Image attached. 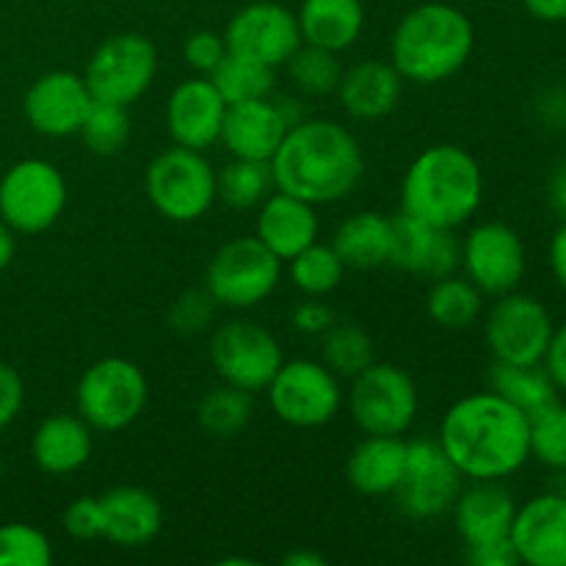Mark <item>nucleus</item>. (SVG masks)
Instances as JSON below:
<instances>
[{"mask_svg": "<svg viewBox=\"0 0 566 566\" xmlns=\"http://www.w3.org/2000/svg\"><path fill=\"white\" fill-rule=\"evenodd\" d=\"M553 315L545 304L528 293H503L484 318V337L495 363L539 365L547 352Z\"/></svg>", "mask_w": 566, "mask_h": 566, "instance_id": "13", "label": "nucleus"}, {"mask_svg": "<svg viewBox=\"0 0 566 566\" xmlns=\"http://www.w3.org/2000/svg\"><path fill=\"white\" fill-rule=\"evenodd\" d=\"M403 77L390 61L363 59L343 70L337 81V103L352 119L376 122L385 119L401 103Z\"/></svg>", "mask_w": 566, "mask_h": 566, "instance_id": "23", "label": "nucleus"}, {"mask_svg": "<svg viewBox=\"0 0 566 566\" xmlns=\"http://www.w3.org/2000/svg\"><path fill=\"white\" fill-rule=\"evenodd\" d=\"M254 235L274 258L287 263L302 249L318 241V213H315V205L276 188L258 208Z\"/></svg>", "mask_w": 566, "mask_h": 566, "instance_id": "24", "label": "nucleus"}, {"mask_svg": "<svg viewBox=\"0 0 566 566\" xmlns=\"http://www.w3.org/2000/svg\"><path fill=\"white\" fill-rule=\"evenodd\" d=\"M475 48L473 22L451 3H420L398 20L390 64L403 83L434 86L457 75Z\"/></svg>", "mask_w": 566, "mask_h": 566, "instance_id": "4", "label": "nucleus"}, {"mask_svg": "<svg viewBox=\"0 0 566 566\" xmlns=\"http://www.w3.org/2000/svg\"><path fill=\"white\" fill-rule=\"evenodd\" d=\"M523 6L539 22H566V0H523Z\"/></svg>", "mask_w": 566, "mask_h": 566, "instance_id": "49", "label": "nucleus"}, {"mask_svg": "<svg viewBox=\"0 0 566 566\" xmlns=\"http://www.w3.org/2000/svg\"><path fill=\"white\" fill-rule=\"evenodd\" d=\"M451 512L464 545L475 547L509 539L517 503L501 481H470L453 501Z\"/></svg>", "mask_w": 566, "mask_h": 566, "instance_id": "22", "label": "nucleus"}, {"mask_svg": "<svg viewBox=\"0 0 566 566\" xmlns=\"http://www.w3.org/2000/svg\"><path fill=\"white\" fill-rule=\"evenodd\" d=\"M147 376L125 357L97 359L83 370L75 387V412L92 426V431L105 434L136 423L147 409Z\"/></svg>", "mask_w": 566, "mask_h": 566, "instance_id": "5", "label": "nucleus"}, {"mask_svg": "<svg viewBox=\"0 0 566 566\" xmlns=\"http://www.w3.org/2000/svg\"><path fill=\"white\" fill-rule=\"evenodd\" d=\"M216 307L219 304L210 296L208 287H202V291H186L182 296H177L171 302L169 326L175 332H180V335H199V332H205L213 324Z\"/></svg>", "mask_w": 566, "mask_h": 566, "instance_id": "41", "label": "nucleus"}, {"mask_svg": "<svg viewBox=\"0 0 566 566\" xmlns=\"http://www.w3.org/2000/svg\"><path fill=\"white\" fill-rule=\"evenodd\" d=\"M490 390L506 398L525 415H534L539 409L558 401V387L547 376L545 365H509L495 363L490 370Z\"/></svg>", "mask_w": 566, "mask_h": 566, "instance_id": "30", "label": "nucleus"}, {"mask_svg": "<svg viewBox=\"0 0 566 566\" xmlns=\"http://www.w3.org/2000/svg\"><path fill=\"white\" fill-rule=\"evenodd\" d=\"M276 191L269 160L232 158L216 175V199L232 210H254Z\"/></svg>", "mask_w": 566, "mask_h": 566, "instance_id": "32", "label": "nucleus"}, {"mask_svg": "<svg viewBox=\"0 0 566 566\" xmlns=\"http://www.w3.org/2000/svg\"><path fill=\"white\" fill-rule=\"evenodd\" d=\"M269 164L280 191L318 208L352 197L363 180L365 155L348 127L332 119H298Z\"/></svg>", "mask_w": 566, "mask_h": 566, "instance_id": "2", "label": "nucleus"}, {"mask_svg": "<svg viewBox=\"0 0 566 566\" xmlns=\"http://www.w3.org/2000/svg\"><path fill=\"white\" fill-rule=\"evenodd\" d=\"M304 116L293 114V99L274 103L271 97L247 99V103L227 105L221 138L232 158L271 160L291 125Z\"/></svg>", "mask_w": 566, "mask_h": 566, "instance_id": "18", "label": "nucleus"}, {"mask_svg": "<svg viewBox=\"0 0 566 566\" xmlns=\"http://www.w3.org/2000/svg\"><path fill=\"white\" fill-rule=\"evenodd\" d=\"M53 545L48 534L28 523L0 525V566H50Z\"/></svg>", "mask_w": 566, "mask_h": 566, "instance_id": "40", "label": "nucleus"}, {"mask_svg": "<svg viewBox=\"0 0 566 566\" xmlns=\"http://www.w3.org/2000/svg\"><path fill=\"white\" fill-rule=\"evenodd\" d=\"M287 75H291L293 86L310 97H324V94H335L337 81L343 75V66L337 61V53H329L324 48H313L304 44L296 53L287 59Z\"/></svg>", "mask_w": 566, "mask_h": 566, "instance_id": "38", "label": "nucleus"}, {"mask_svg": "<svg viewBox=\"0 0 566 566\" xmlns=\"http://www.w3.org/2000/svg\"><path fill=\"white\" fill-rule=\"evenodd\" d=\"M348 409L363 434L403 437L418 418V385L398 365L370 363L352 379Z\"/></svg>", "mask_w": 566, "mask_h": 566, "instance_id": "8", "label": "nucleus"}, {"mask_svg": "<svg viewBox=\"0 0 566 566\" xmlns=\"http://www.w3.org/2000/svg\"><path fill=\"white\" fill-rule=\"evenodd\" d=\"M321 363L340 379H354L374 363V337L357 324H332L321 335Z\"/></svg>", "mask_w": 566, "mask_h": 566, "instance_id": "35", "label": "nucleus"}, {"mask_svg": "<svg viewBox=\"0 0 566 566\" xmlns=\"http://www.w3.org/2000/svg\"><path fill=\"white\" fill-rule=\"evenodd\" d=\"M426 313L442 329H470L484 313V293L468 276H442L431 282Z\"/></svg>", "mask_w": 566, "mask_h": 566, "instance_id": "31", "label": "nucleus"}, {"mask_svg": "<svg viewBox=\"0 0 566 566\" xmlns=\"http://www.w3.org/2000/svg\"><path fill=\"white\" fill-rule=\"evenodd\" d=\"M265 396L271 412L293 429H318L332 423L343 407L340 376L332 374L321 359L282 363L265 387Z\"/></svg>", "mask_w": 566, "mask_h": 566, "instance_id": "10", "label": "nucleus"}, {"mask_svg": "<svg viewBox=\"0 0 566 566\" xmlns=\"http://www.w3.org/2000/svg\"><path fill=\"white\" fill-rule=\"evenodd\" d=\"M25 401V385L9 363H0V431L11 426Z\"/></svg>", "mask_w": 566, "mask_h": 566, "instance_id": "44", "label": "nucleus"}, {"mask_svg": "<svg viewBox=\"0 0 566 566\" xmlns=\"http://www.w3.org/2000/svg\"><path fill=\"white\" fill-rule=\"evenodd\" d=\"M564 142H566V119H564Z\"/></svg>", "mask_w": 566, "mask_h": 566, "instance_id": "54", "label": "nucleus"}, {"mask_svg": "<svg viewBox=\"0 0 566 566\" xmlns=\"http://www.w3.org/2000/svg\"><path fill=\"white\" fill-rule=\"evenodd\" d=\"M296 22L304 44L343 53L363 36L365 6L363 0H302Z\"/></svg>", "mask_w": 566, "mask_h": 566, "instance_id": "28", "label": "nucleus"}, {"mask_svg": "<svg viewBox=\"0 0 566 566\" xmlns=\"http://www.w3.org/2000/svg\"><path fill=\"white\" fill-rule=\"evenodd\" d=\"M66 208V180L44 158H22L0 177V219L17 235H39L61 219Z\"/></svg>", "mask_w": 566, "mask_h": 566, "instance_id": "9", "label": "nucleus"}, {"mask_svg": "<svg viewBox=\"0 0 566 566\" xmlns=\"http://www.w3.org/2000/svg\"><path fill=\"white\" fill-rule=\"evenodd\" d=\"M531 420L495 390L470 392L446 409L437 442L464 481H506L531 459Z\"/></svg>", "mask_w": 566, "mask_h": 566, "instance_id": "1", "label": "nucleus"}, {"mask_svg": "<svg viewBox=\"0 0 566 566\" xmlns=\"http://www.w3.org/2000/svg\"><path fill=\"white\" fill-rule=\"evenodd\" d=\"M285 566H326V558L318 556V553H310V551H293L282 558Z\"/></svg>", "mask_w": 566, "mask_h": 566, "instance_id": "52", "label": "nucleus"}, {"mask_svg": "<svg viewBox=\"0 0 566 566\" xmlns=\"http://www.w3.org/2000/svg\"><path fill=\"white\" fill-rule=\"evenodd\" d=\"M484 202L481 164L459 144H434L407 166L401 213L440 230H459Z\"/></svg>", "mask_w": 566, "mask_h": 566, "instance_id": "3", "label": "nucleus"}, {"mask_svg": "<svg viewBox=\"0 0 566 566\" xmlns=\"http://www.w3.org/2000/svg\"><path fill=\"white\" fill-rule=\"evenodd\" d=\"M14 252H17V232L0 219V271L14 260Z\"/></svg>", "mask_w": 566, "mask_h": 566, "instance_id": "51", "label": "nucleus"}, {"mask_svg": "<svg viewBox=\"0 0 566 566\" xmlns=\"http://www.w3.org/2000/svg\"><path fill=\"white\" fill-rule=\"evenodd\" d=\"M542 365H545L547 376H551L553 385L558 387V392H566V321L553 329V337L551 343H547Z\"/></svg>", "mask_w": 566, "mask_h": 566, "instance_id": "47", "label": "nucleus"}, {"mask_svg": "<svg viewBox=\"0 0 566 566\" xmlns=\"http://www.w3.org/2000/svg\"><path fill=\"white\" fill-rule=\"evenodd\" d=\"M282 280V260L274 258L258 235L227 241L205 271V287L219 307L252 310L276 291Z\"/></svg>", "mask_w": 566, "mask_h": 566, "instance_id": "7", "label": "nucleus"}, {"mask_svg": "<svg viewBox=\"0 0 566 566\" xmlns=\"http://www.w3.org/2000/svg\"><path fill=\"white\" fill-rule=\"evenodd\" d=\"M158 75V50L142 33H114L88 59L83 81L99 103L130 108L149 92Z\"/></svg>", "mask_w": 566, "mask_h": 566, "instance_id": "11", "label": "nucleus"}, {"mask_svg": "<svg viewBox=\"0 0 566 566\" xmlns=\"http://www.w3.org/2000/svg\"><path fill=\"white\" fill-rule=\"evenodd\" d=\"M407 468V440L387 434H365V440L348 453L346 479L359 495H392Z\"/></svg>", "mask_w": 566, "mask_h": 566, "instance_id": "27", "label": "nucleus"}, {"mask_svg": "<svg viewBox=\"0 0 566 566\" xmlns=\"http://www.w3.org/2000/svg\"><path fill=\"white\" fill-rule=\"evenodd\" d=\"M61 523H64L66 536L75 542L103 539V531H105L103 503H99V497H92V495L75 497V501L64 509V514H61Z\"/></svg>", "mask_w": 566, "mask_h": 566, "instance_id": "42", "label": "nucleus"}, {"mask_svg": "<svg viewBox=\"0 0 566 566\" xmlns=\"http://www.w3.org/2000/svg\"><path fill=\"white\" fill-rule=\"evenodd\" d=\"M387 263L434 282L457 274L462 265V243L453 230H440L415 216L398 213L392 216V247Z\"/></svg>", "mask_w": 566, "mask_h": 566, "instance_id": "19", "label": "nucleus"}, {"mask_svg": "<svg viewBox=\"0 0 566 566\" xmlns=\"http://www.w3.org/2000/svg\"><path fill=\"white\" fill-rule=\"evenodd\" d=\"M547 260H551V271L556 276V282L566 291V219H562V224L553 232Z\"/></svg>", "mask_w": 566, "mask_h": 566, "instance_id": "48", "label": "nucleus"}, {"mask_svg": "<svg viewBox=\"0 0 566 566\" xmlns=\"http://www.w3.org/2000/svg\"><path fill=\"white\" fill-rule=\"evenodd\" d=\"M227 103L210 77L193 75L182 81L166 103V130L177 147L205 153L221 138Z\"/></svg>", "mask_w": 566, "mask_h": 566, "instance_id": "21", "label": "nucleus"}, {"mask_svg": "<svg viewBox=\"0 0 566 566\" xmlns=\"http://www.w3.org/2000/svg\"><path fill=\"white\" fill-rule=\"evenodd\" d=\"M210 365L224 385L247 392H265L285 363L280 340L258 321H227L210 337Z\"/></svg>", "mask_w": 566, "mask_h": 566, "instance_id": "12", "label": "nucleus"}, {"mask_svg": "<svg viewBox=\"0 0 566 566\" xmlns=\"http://www.w3.org/2000/svg\"><path fill=\"white\" fill-rule=\"evenodd\" d=\"M149 205L175 224L199 221L216 202V169L199 149L171 147L155 155L144 175Z\"/></svg>", "mask_w": 566, "mask_h": 566, "instance_id": "6", "label": "nucleus"}, {"mask_svg": "<svg viewBox=\"0 0 566 566\" xmlns=\"http://www.w3.org/2000/svg\"><path fill=\"white\" fill-rule=\"evenodd\" d=\"M92 426L81 415H50L31 437V457L42 473H77L92 459Z\"/></svg>", "mask_w": 566, "mask_h": 566, "instance_id": "26", "label": "nucleus"}, {"mask_svg": "<svg viewBox=\"0 0 566 566\" xmlns=\"http://www.w3.org/2000/svg\"><path fill=\"white\" fill-rule=\"evenodd\" d=\"M512 545L525 566H566V495L542 492L517 506Z\"/></svg>", "mask_w": 566, "mask_h": 566, "instance_id": "20", "label": "nucleus"}, {"mask_svg": "<svg viewBox=\"0 0 566 566\" xmlns=\"http://www.w3.org/2000/svg\"><path fill=\"white\" fill-rule=\"evenodd\" d=\"M197 420L210 437H235L252 420V392L232 385H219L202 396L197 407Z\"/></svg>", "mask_w": 566, "mask_h": 566, "instance_id": "36", "label": "nucleus"}, {"mask_svg": "<svg viewBox=\"0 0 566 566\" xmlns=\"http://www.w3.org/2000/svg\"><path fill=\"white\" fill-rule=\"evenodd\" d=\"M0 479H3V457H0Z\"/></svg>", "mask_w": 566, "mask_h": 566, "instance_id": "53", "label": "nucleus"}, {"mask_svg": "<svg viewBox=\"0 0 566 566\" xmlns=\"http://www.w3.org/2000/svg\"><path fill=\"white\" fill-rule=\"evenodd\" d=\"M224 42L230 53L247 55V59L280 70L302 48V31L291 9L260 0V3L243 6L230 17L224 28Z\"/></svg>", "mask_w": 566, "mask_h": 566, "instance_id": "16", "label": "nucleus"}, {"mask_svg": "<svg viewBox=\"0 0 566 566\" xmlns=\"http://www.w3.org/2000/svg\"><path fill=\"white\" fill-rule=\"evenodd\" d=\"M531 459L547 470H566V403L553 401L551 407L531 415Z\"/></svg>", "mask_w": 566, "mask_h": 566, "instance_id": "39", "label": "nucleus"}, {"mask_svg": "<svg viewBox=\"0 0 566 566\" xmlns=\"http://www.w3.org/2000/svg\"><path fill=\"white\" fill-rule=\"evenodd\" d=\"M547 199H551V208L566 219V160L553 171L551 182H547Z\"/></svg>", "mask_w": 566, "mask_h": 566, "instance_id": "50", "label": "nucleus"}, {"mask_svg": "<svg viewBox=\"0 0 566 566\" xmlns=\"http://www.w3.org/2000/svg\"><path fill=\"white\" fill-rule=\"evenodd\" d=\"M94 97L83 75L72 70H53L39 75L25 92V119L39 136H77Z\"/></svg>", "mask_w": 566, "mask_h": 566, "instance_id": "17", "label": "nucleus"}, {"mask_svg": "<svg viewBox=\"0 0 566 566\" xmlns=\"http://www.w3.org/2000/svg\"><path fill=\"white\" fill-rule=\"evenodd\" d=\"M332 324H335V313H332L329 304H324L315 296H307V302H302L293 310V329L298 335L321 337Z\"/></svg>", "mask_w": 566, "mask_h": 566, "instance_id": "45", "label": "nucleus"}, {"mask_svg": "<svg viewBox=\"0 0 566 566\" xmlns=\"http://www.w3.org/2000/svg\"><path fill=\"white\" fill-rule=\"evenodd\" d=\"M468 562L473 566H514L520 564L517 551L512 545V536L509 539L486 542V545L468 547Z\"/></svg>", "mask_w": 566, "mask_h": 566, "instance_id": "46", "label": "nucleus"}, {"mask_svg": "<svg viewBox=\"0 0 566 566\" xmlns=\"http://www.w3.org/2000/svg\"><path fill=\"white\" fill-rule=\"evenodd\" d=\"M230 53L224 42V33L216 31H193L191 36L182 44V59H186L188 70H193L197 75L208 77L216 66L224 61V55Z\"/></svg>", "mask_w": 566, "mask_h": 566, "instance_id": "43", "label": "nucleus"}, {"mask_svg": "<svg viewBox=\"0 0 566 566\" xmlns=\"http://www.w3.org/2000/svg\"><path fill=\"white\" fill-rule=\"evenodd\" d=\"M77 136L83 138L88 153L111 158V155L122 153L125 144L130 142V114H127L125 105L94 99Z\"/></svg>", "mask_w": 566, "mask_h": 566, "instance_id": "37", "label": "nucleus"}, {"mask_svg": "<svg viewBox=\"0 0 566 566\" xmlns=\"http://www.w3.org/2000/svg\"><path fill=\"white\" fill-rule=\"evenodd\" d=\"M332 247L346 269H379L390 260L392 219L376 210H359L337 224Z\"/></svg>", "mask_w": 566, "mask_h": 566, "instance_id": "29", "label": "nucleus"}, {"mask_svg": "<svg viewBox=\"0 0 566 566\" xmlns=\"http://www.w3.org/2000/svg\"><path fill=\"white\" fill-rule=\"evenodd\" d=\"M210 83L219 88L227 105L247 103V99L271 97L276 88V70L247 55L227 53L224 61L210 72Z\"/></svg>", "mask_w": 566, "mask_h": 566, "instance_id": "33", "label": "nucleus"}, {"mask_svg": "<svg viewBox=\"0 0 566 566\" xmlns=\"http://www.w3.org/2000/svg\"><path fill=\"white\" fill-rule=\"evenodd\" d=\"M287 274H291L293 287L304 296L324 298L332 291H337V285L346 276V263L340 260V254L335 252V247H324V243H310L307 249L296 254V258L287 260Z\"/></svg>", "mask_w": 566, "mask_h": 566, "instance_id": "34", "label": "nucleus"}, {"mask_svg": "<svg viewBox=\"0 0 566 566\" xmlns=\"http://www.w3.org/2000/svg\"><path fill=\"white\" fill-rule=\"evenodd\" d=\"M462 265L470 282L484 296L517 291L525 276V243L506 221H481L462 238Z\"/></svg>", "mask_w": 566, "mask_h": 566, "instance_id": "14", "label": "nucleus"}, {"mask_svg": "<svg viewBox=\"0 0 566 566\" xmlns=\"http://www.w3.org/2000/svg\"><path fill=\"white\" fill-rule=\"evenodd\" d=\"M99 503H103L105 517L103 539H108L111 545L136 551V547L149 545L160 534L164 509L149 490L114 486L105 495H99Z\"/></svg>", "mask_w": 566, "mask_h": 566, "instance_id": "25", "label": "nucleus"}, {"mask_svg": "<svg viewBox=\"0 0 566 566\" xmlns=\"http://www.w3.org/2000/svg\"><path fill=\"white\" fill-rule=\"evenodd\" d=\"M464 479L437 440L407 442V468L398 484V506L412 520H431L451 512L453 501L462 492Z\"/></svg>", "mask_w": 566, "mask_h": 566, "instance_id": "15", "label": "nucleus"}]
</instances>
